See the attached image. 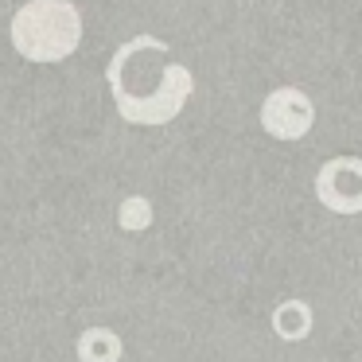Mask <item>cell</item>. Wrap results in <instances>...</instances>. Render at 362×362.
Masks as SVG:
<instances>
[{
  "instance_id": "obj_1",
  "label": "cell",
  "mask_w": 362,
  "mask_h": 362,
  "mask_svg": "<svg viewBox=\"0 0 362 362\" xmlns=\"http://www.w3.org/2000/svg\"><path fill=\"white\" fill-rule=\"evenodd\" d=\"M8 40L28 63H63L78 51L82 16L71 0H28L12 16Z\"/></svg>"
},
{
  "instance_id": "obj_2",
  "label": "cell",
  "mask_w": 362,
  "mask_h": 362,
  "mask_svg": "<svg viewBox=\"0 0 362 362\" xmlns=\"http://www.w3.org/2000/svg\"><path fill=\"white\" fill-rule=\"evenodd\" d=\"M261 121L273 136L281 141H292V136H304L308 125H312V105L300 90H276L269 94L265 110H261Z\"/></svg>"
},
{
  "instance_id": "obj_3",
  "label": "cell",
  "mask_w": 362,
  "mask_h": 362,
  "mask_svg": "<svg viewBox=\"0 0 362 362\" xmlns=\"http://www.w3.org/2000/svg\"><path fill=\"white\" fill-rule=\"evenodd\" d=\"M78 362H121V354H125V343H121L117 331L110 327H86L78 335Z\"/></svg>"
},
{
  "instance_id": "obj_4",
  "label": "cell",
  "mask_w": 362,
  "mask_h": 362,
  "mask_svg": "<svg viewBox=\"0 0 362 362\" xmlns=\"http://www.w3.org/2000/svg\"><path fill=\"white\" fill-rule=\"evenodd\" d=\"M117 222H121V230H133V234L148 230L152 226V203L144 195H129L117 211Z\"/></svg>"
}]
</instances>
